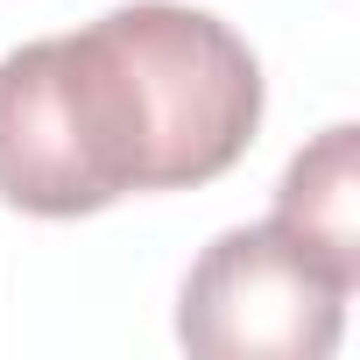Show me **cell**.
Wrapping results in <instances>:
<instances>
[{"instance_id":"cell-1","label":"cell","mask_w":360,"mask_h":360,"mask_svg":"<svg viewBox=\"0 0 360 360\" xmlns=\"http://www.w3.org/2000/svg\"><path fill=\"white\" fill-rule=\"evenodd\" d=\"M141 191V120L113 50L78 29L0 57V198L36 219Z\"/></svg>"},{"instance_id":"cell-2","label":"cell","mask_w":360,"mask_h":360,"mask_svg":"<svg viewBox=\"0 0 360 360\" xmlns=\"http://www.w3.org/2000/svg\"><path fill=\"white\" fill-rule=\"evenodd\" d=\"M113 50L134 120H141V191H198L226 176L262 127L255 50L176 0H134L92 22Z\"/></svg>"},{"instance_id":"cell-3","label":"cell","mask_w":360,"mask_h":360,"mask_svg":"<svg viewBox=\"0 0 360 360\" xmlns=\"http://www.w3.org/2000/svg\"><path fill=\"white\" fill-rule=\"evenodd\" d=\"M353 283L297 248L276 219L219 233L184 276L176 339L205 360H325Z\"/></svg>"},{"instance_id":"cell-4","label":"cell","mask_w":360,"mask_h":360,"mask_svg":"<svg viewBox=\"0 0 360 360\" xmlns=\"http://www.w3.org/2000/svg\"><path fill=\"white\" fill-rule=\"evenodd\" d=\"M276 226L311 248L325 269H339L346 283H360V134L353 127H325L276 191Z\"/></svg>"}]
</instances>
